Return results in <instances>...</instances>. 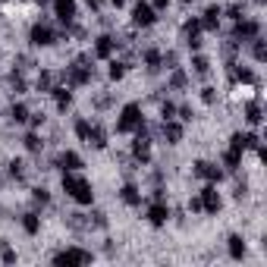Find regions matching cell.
Wrapping results in <instances>:
<instances>
[{
	"label": "cell",
	"mask_w": 267,
	"mask_h": 267,
	"mask_svg": "<svg viewBox=\"0 0 267 267\" xmlns=\"http://www.w3.org/2000/svg\"><path fill=\"white\" fill-rule=\"evenodd\" d=\"M198 201H201V211H207V214H217V211H220V195H217V189H214V186H204V189H201Z\"/></svg>",
	"instance_id": "4"
},
{
	"label": "cell",
	"mask_w": 267,
	"mask_h": 267,
	"mask_svg": "<svg viewBox=\"0 0 267 267\" xmlns=\"http://www.w3.org/2000/svg\"><path fill=\"white\" fill-rule=\"evenodd\" d=\"M132 22H135V25H141V28L154 25V22H157V13H154V7H151V4H145V0H138V4L132 7Z\"/></svg>",
	"instance_id": "3"
},
{
	"label": "cell",
	"mask_w": 267,
	"mask_h": 267,
	"mask_svg": "<svg viewBox=\"0 0 267 267\" xmlns=\"http://www.w3.org/2000/svg\"><path fill=\"white\" fill-rule=\"evenodd\" d=\"M192 66H195V73H198V76H204L207 69H211V63H207L204 57H195V60H192Z\"/></svg>",
	"instance_id": "27"
},
{
	"label": "cell",
	"mask_w": 267,
	"mask_h": 267,
	"mask_svg": "<svg viewBox=\"0 0 267 267\" xmlns=\"http://www.w3.org/2000/svg\"><path fill=\"white\" fill-rule=\"evenodd\" d=\"M229 148H236V151H245V135H242V132H236L233 138H229Z\"/></svg>",
	"instance_id": "28"
},
{
	"label": "cell",
	"mask_w": 267,
	"mask_h": 267,
	"mask_svg": "<svg viewBox=\"0 0 267 267\" xmlns=\"http://www.w3.org/2000/svg\"><path fill=\"white\" fill-rule=\"evenodd\" d=\"M53 10H57L60 22H73V16H76V0H53Z\"/></svg>",
	"instance_id": "8"
},
{
	"label": "cell",
	"mask_w": 267,
	"mask_h": 267,
	"mask_svg": "<svg viewBox=\"0 0 267 267\" xmlns=\"http://www.w3.org/2000/svg\"><path fill=\"white\" fill-rule=\"evenodd\" d=\"M201 98H204V104H214V88H204Z\"/></svg>",
	"instance_id": "38"
},
{
	"label": "cell",
	"mask_w": 267,
	"mask_h": 267,
	"mask_svg": "<svg viewBox=\"0 0 267 267\" xmlns=\"http://www.w3.org/2000/svg\"><path fill=\"white\" fill-rule=\"evenodd\" d=\"M53 261H57V264H88V261H92V255L82 252V248H66V252H60Z\"/></svg>",
	"instance_id": "5"
},
{
	"label": "cell",
	"mask_w": 267,
	"mask_h": 267,
	"mask_svg": "<svg viewBox=\"0 0 267 267\" xmlns=\"http://www.w3.org/2000/svg\"><path fill=\"white\" fill-rule=\"evenodd\" d=\"M229 255H233V258H242V255H245V242H242V236H229Z\"/></svg>",
	"instance_id": "21"
},
{
	"label": "cell",
	"mask_w": 267,
	"mask_h": 267,
	"mask_svg": "<svg viewBox=\"0 0 267 267\" xmlns=\"http://www.w3.org/2000/svg\"><path fill=\"white\" fill-rule=\"evenodd\" d=\"M167 217H170V207H167L164 201H154V204L148 207V223L160 226V223H167Z\"/></svg>",
	"instance_id": "7"
},
{
	"label": "cell",
	"mask_w": 267,
	"mask_h": 267,
	"mask_svg": "<svg viewBox=\"0 0 267 267\" xmlns=\"http://www.w3.org/2000/svg\"><path fill=\"white\" fill-rule=\"evenodd\" d=\"M229 19H242V7H229Z\"/></svg>",
	"instance_id": "37"
},
{
	"label": "cell",
	"mask_w": 267,
	"mask_h": 267,
	"mask_svg": "<svg viewBox=\"0 0 267 267\" xmlns=\"http://www.w3.org/2000/svg\"><path fill=\"white\" fill-rule=\"evenodd\" d=\"M60 167H66V170H82V157H79L76 151H66V154L60 157Z\"/></svg>",
	"instance_id": "18"
},
{
	"label": "cell",
	"mask_w": 267,
	"mask_h": 267,
	"mask_svg": "<svg viewBox=\"0 0 267 267\" xmlns=\"http://www.w3.org/2000/svg\"><path fill=\"white\" fill-rule=\"evenodd\" d=\"M145 63H148V69H160V53L157 50H148L145 53Z\"/></svg>",
	"instance_id": "26"
},
{
	"label": "cell",
	"mask_w": 267,
	"mask_h": 267,
	"mask_svg": "<svg viewBox=\"0 0 267 267\" xmlns=\"http://www.w3.org/2000/svg\"><path fill=\"white\" fill-rule=\"evenodd\" d=\"M28 38H32V44L35 47H47V44H53V32L47 28V25H32V32H28Z\"/></svg>",
	"instance_id": "6"
},
{
	"label": "cell",
	"mask_w": 267,
	"mask_h": 267,
	"mask_svg": "<svg viewBox=\"0 0 267 267\" xmlns=\"http://www.w3.org/2000/svg\"><path fill=\"white\" fill-rule=\"evenodd\" d=\"M10 116H13V123H25V120H28V107H25V104H13Z\"/></svg>",
	"instance_id": "22"
},
{
	"label": "cell",
	"mask_w": 267,
	"mask_h": 267,
	"mask_svg": "<svg viewBox=\"0 0 267 267\" xmlns=\"http://www.w3.org/2000/svg\"><path fill=\"white\" fill-rule=\"evenodd\" d=\"M236 38H242V41H252V38H258V22H252V19H236Z\"/></svg>",
	"instance_id": "9"
},
{
	"label": "cell",
	"mask_w": 267,
	"mask_h": 267,
	"mask_svg": "<svg viewBox=\"0 0 267 267\" xmlns=\"http://www.w3.org/2000/svg\"><path fill=\"white\" fill-rule=\"evenodd\" d=\"M123 73H126L123 63H110V79H123Z\"/></svg>",
	"instance_id": "30"
},
{
	"label": "cell",
	"mask_w": 267,
	"mask_h": 267,
	"mask_svg": "<svg viewBox=\"0 0 267 267\" xmlns=\"http://www.w3.org/2000/svg\"><path fill=\"white\" fill-rule=\"evenodd\" d=\"M63 192L79 204H92V198H95L92 183H88L85 176H76V173H63Z\"/></svg>",
	"instance_id": "1"
},
{
	"label": "cell",
	"mask_w": 267,
	"mask_h": 267,
	"mask_svg": "<svg viewBox=\"0 0 267 267\" xmlns=\"http://www.w3.org/2000/svg\"><path fill=\"white\" fill-rule=\"evenodd\" d=\"M220 13H223L220 7H207V10H204V19H201V28H211V32H214V28H217V22H220Z\"/></svg>",
	"instance_id": "15"
},
{
	"label": "cell",
	"mask_w": 267,
	"mask_h": 267,
	"mask_svg": "<svg viewBox=\"0 0 267 267\" xmlns=\"http://www.w3.org/2000/svg\"><path fill=\"white\" fill-rule=\"evenodd\" d=\"M25 148L28 151H41V138L38 135H25Z\"/></svg>",
	"instance_id": "29"
},
{
	"label": "cell",
	"mask_w": 267,
	"mask_h": 267,
	"mask_svg": "<svg viewBox=\"0 0 267 267\" xmlns=\"http://www.w3.org/2000/svg\"><path fill=\"white\" fill-rule=\"evenodd\" d=\"M183 85H186V76L176 73V76H173V88H183Z\"/></svg>",
	"instance_id": "36"
},
{
	"label": "cell",
	"mask_w": 267,
	"mask_h": 267,
	"mask_svg": "<svg viewBox=\"0 0 267 267\" xmlns=\"http://www.w3.org/2000/svg\"><path fill=\"white\" fill-rule=\"evenodd\" d=\"M160 113H164V120H173V113H176V107H173V104H164V107H160Z\"/></svg>",
	"instance_id": "32"
},
{
	"label": "cell",
	"mask_w": 267,
	"mask_h": 267,
	"mask_svg": "<svg viewBox=\"0 0 267 267\" xmlns=\"http://www.w3.org/2000/svg\"><path fill=\"white\" fill-rule=\"evenodd\" d=\"M88 132H92V123H88V120H79V123H76V135H79L82 141H88Z\"/></svg>",
	"instance_id": "24"
},
{
	"label": "cell",
	"mask_w": 267,
	"mask_h": 267,
	"mask_svg": "<svg viewBox=\"0 0 267 267\" xmlns=\"http://www.w3.org/2000/svg\"><path fill=\"white\" fill-rule=\"evenodd\" d=\"M252 41H255V60H264V44L258 38H252Z\"/></svg>",
	"instance_id": "34"
},
{
	"label": "cell",
	"mask_w": 267,
	"mask_h": 267,
	"mask_svg": "<svg viewBox=\"0 0 267 267\" xmlns=\"http://www.w3.org/2000/svg\"><path fill=\"white\" fill-rule=\"evenodd\" d=\"M236 79H242V82H255V76L248 73V69H236Z\"/></svg>",
	"instance_id": "33"
},
{
	"label": "cell",
	"mask_w": 267,
	"mask_h": 267,
	"mask_svg": "<svg viewBox=\"0 0 267 267\" xmlns=\"http://www.w3.org/2000/svg\"><path fill=\"white\" fill-rule=\"evenodd\" d=\"M10 173L13 176H22V164H19V160H13V164H10Z\"/></svg>",
	"instance_id": "35"
},
{
	"label": "cell",
	"mask_w": 267,
	"mask_h": 267,
	"mask_svg": "<svg viewBox=\"0 0 267 267\" xmlns=\"http://www.w3.org/2000/svg\"><path fill=\"white\" fill-rule=\"evenodd\" d=\"M245 120H248V123H261V107H258V104H248Z\"/></svg>",
	"instance_id": "25"
},
{
	"label": "cell",
	"mask_w": 267,
	"mask_h": 267,
	"mask_svg": "<svg viewBox=\"0 0 267 267\" xmlns=\"http://www.w3.org/2000/svg\"><path fill=\"white\" fill-rule=\"evenodd\" d=\"M132 154H135V157L141 160V164H145V160L151 157V141H148L145 135H138V138L132 141Z\"/></svg>",
	"instance_id": "12"
},
{
	"label": "cell",
	"mask_w": 267,
	"mask_h": 267,
	"mask_svg": "<svg viewBox=\"0 0 267 267\" xmlns=\"http://www.w3.org/2000/svg\"><path fill=\"white\" fill-rule=\"evenodd\" d=\"M164 135H167L170 145H176V141L183 138V126H180V123H173V120H164Z\"/></svg>",
	"instance_id": "14"
},
{
	"label": "cell",
	"mask_w": 267,
	"mask_h": 267,
	"mask_svg": "<svg viewBox=\"0 0 267 267\" xmlns=\"http://www.w3.org/2000/svg\"><path fill=\"white\" fill-rule=\"evenodd\" d=\"M88 145H95V148H107V135L101 126H92V132H88Z\"/></svg>",
	"instance_id": "19"
},
{
	"label": "cell",
	"mask_w": 267,
	"mask_h": 267,
	"mask_svg": "<svg viewBox=\"0 0 267 267\" xmlns=\"http://www.w3.org/2000/svg\"><path fill=\"white\" fill-rule=\"evenodd\" d=\"M88 79H92V73H88V66H82V63L69 66V85H85Z\"/></svg>",
	"instance_id": "13"
},
{
	"label": "cell",
	"mask_w": 267,
	"mask_h": 267,
	"mask_svg": "<svg viewBox=\"0 0 267 267\" xmlns=\"http://www.w3.org/2000/svg\"><path fill=\"white\" fill-rule=\"evenodd\" d=\"M123 201H126V204H138V201H141L138 189H135V186H123Z\"/></svg>",
	"instance_id": "23"
},
{
	"label": "cell",
	"mask_w": 267,
	"mask_h": 267,
	"mask_svg": "<svg viewBox=\"0 0 267 267\" xmlns=\"http://www.w3.org/2000/svg\"><path fill=\"white\" fill-rule=\"evenodd\" d=\"M223 164H226V170H239V164H242V151H236V148H226V154H223Z\"/></svg>",
	"instance_id": "17"
},
{
	"label": "cell",
	"mask_w": 267,
	"mask_h": 267,
	"mask_svg": "<svg viewBox=\"0 0 267 267\" xmlns=\"http://www.w3.org/2000/svg\"><path fill=\"white\" fill-rule=\"evenodd\" d=\"M141 126V110H138V104H126L123 107V113H120V123H116V129L120 132H132Z\"/></svg>",
	"instance_id": "2"
},
{
	"label": "cell",
	"mask_w": 267,
	"mask_h": 267,
	"mask_svg": "<svg viewBox=\"0 0 267 267\" xmlns=\"http://www.w3.org/2000/svg\"><path fill=\"white\" fill-rule=\"evenodd\" d=\"M195 176H201V180H211V183H217L220 180V170L214 167V164H207V160H198V164H195Z\"/></svg>",
	"instance_id": "10"
},
{
	"label": "cell",
	"mask_w": 267,
	"mask_h": 267,
	"mask_svg": "<svg viewBox=\"0 0 267 267\" xmlns=\"http://www.w3.org/2000/svg\"><path fill=\"white\" fill-rule=\"evenodd\" d=\"M32 195H35V201H41V204H47V198H50V195H47L44 189H35Z\"/></svg>",
	"instance_id": "31"
},
{
	"label": "cell",
	"mask_w": 267,
	"mask_h": 267,
	"mask_svg": "<svg viewBox=\"0 0 267 267\" xmlns=\"http://www.w3.org/2000/svg\"><path fill=\"white\" fill-rule=\"evenodd\" d=\"M50 95H53V101H57V107H60V110H66V107L73 104V95H69L66 88H50Z\"/></svg>",
	"instance_id": "16"
},
{
	"label": "cell",
	"mask_w": 267,
	"mask_h": 267,
	"mask_svg": "<svg viewBox=\"0 0 267 267\" xmlns=\"http://www.w3.org/2000/svg\"><path fill=\"white\" fill-rule=\"evenodd\" d=\"M113 47H116V41H113V38H107V35H101V38L95 41V57L107 60V57L113 53Z\"/></svg>",
	"instance_id": "11"
},
{
	"label": "cell",
	"mask_w": 267,
	"mask_h": 267,
	"mask_svg": "<svg viewBox=\"0 0 267 267\" xmlns=\"http://www.w3.org/2000/svg\"><path fill=\"white\" fill-rule=\"evenodd\" d=\"M4 261H16V252H13V248H4Z\"/></svg>",
	"instance_id": "39"
},
{
	"label": "cell",
	"mask_w": 267,
	"mask_h": 267,
	"mask_svg": "<svg viewBox=\"0 0 267 267\" xmlns=\"http://www.w3.org/2000/svg\"><path fill=\"white\" fill-rule=\"evenodd\" d=\"M22 229H25L28 236H35V233H38V229H41V220L35 217V214H25V217H22Z\"/></svg>",
	"instance_id": "20"
},
{
	"label": "cell",
	"mask_w": 267,
	"mask_h": 267,
	"mask_svg": "<svg viewBox=\"0 0 267 267\" xmlns=\"http://www.w3.org/2000/svg\"><path fill=\"white\" fill-rule=\"evenodd\" d=\"M167 4H170V0H154V4H151V7H154V10H164Z\"/></svg>",
	"instance_id": "40"
}]
</instances>
